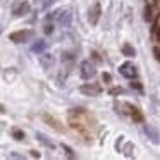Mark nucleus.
<instances>
[{"label":"nucleus","instance_id":"obj_5","mask_svg":"<svg viewBox=\"0 0 160 160\" xmlns=\"http://www.w3.org/2000/svg\"><path fill=\"white\" fill-rule=\"evenodd\" d=\"M79 91L86 97H97V95L102 93V88L98 84H93V83H86L83 86H79Z\"/></svg>","mask_w":160,"mask_h":160},{"label":"nucleus","instance_id":"obj_16","mask_svg":"<svg viewBox=\"0 0 160 160\" xmlns=\"http://www.w3.org/2000/svg\"><path fill=\"white\" fill-rule=\"evenodd\" d=\"M12 136H14V139H18V141L24 139V132H22L21 129H12Z\"/></svg>","mask_w":160,"mask_h":160},{"label":"nucleus","instance_id":"obj_8","mask_svg":"<svg viewBox=\"0 0 160 160\" xmlns=\"http://www.w3.org/2000/svg\"><path fill=\"white\" fill-rule=\"evenodd\" d=\"M145 132H146V136L150 138V141H152V143H155V145H157V143L160 141V139H158L160 136H158V132H157V129L152 128L150 124H145Z\"/></svg>","mask_w":160,"mask_h":160},{"label":"nucleus","instance_id":"obj_14","mask_svg":"<svg viewBox=\"0 0 160 160\" xmlns=\"http://www.w3.org/2000/svg\"><path fill=\"white\" fill-rule=\"evenodd\" d=\"M122 53H124L126 57H134L136 55V50L132 48L129 43H124V45H122Z\"/></svg>","mask_w":160,"mask_h":160},{"label":"nucleus","instance_id":"obj_18","mask_svg":"<svg viewBox=\"0 0 160 160\" xmlns=\"http://www.w3.org/2000/svg\"><path fill=\"white\" fill-rule=\"evenodd\" d=\"M102 81H103L105 84H110V83H112V76H110V72H103V74H102Z\"/></svg>","mask_w":160,"mask_h":160},{"label":"nucleus","instance_id":"obj_1","mask_svg":"<svg viewBox=\"0 0 160 160\" xmlns=\"http://www.w3.org/2000/svg\"><path fill=\"white\" fill-rule=\"evenodd\" d=\"M67 121H69V126L74 131H78L83 138H86L90 141L91 139L90 129H93L97 126V121L90 112H86L84 108H71L67 112Z\"/></svg>","mask_w":160,"mask_h":160},{"label":"nucleus","instance_id":"obj_13","mask_svg":"<svg viewBox=\"0 0 160 160\" xmlns=\"http://www.w3.org/2000/svg\"><path fill=\"white\" fill-rule=\"evenodd\" d=\"M143 19H145L146 22H152V21H153V9H152V5H150V4H146V7H145Z\"/></svg>","mask_w":160,"mask_h":160},{"label":"nucleus","instance_id":"obj_9","mask_svg":"<svg viewBox=\"0 0 160 160\" xmlns=\"http://www.w3.org/2000/svg\"><path fill=\"white\" fill-rule=\"evenodd\" d=\"M28 11H29V4L28 2H21L19 5L14 7V16H24L28 14Z\"/></svg>","mask_w":160,"mask_h":160},{"label":"nucleus","instance_id":"obj_17","mask_svg":"<svg viewBox=\"0 0 160 160\" xmlns=\"http://www.w3.org/2000/svg\"><path fill=\"white\" fill-rule=\"evenodd\" d=\"M47 47V43L45 42H38V43H35V47H33V52H36V53H40L43 48Z\"/></svg>","mask_w":160,"mask_h":160},{"label":"nucleus","instance_id":"obj_15","mask_svg":"<svg viewBox=\"0 0 160 160\" xmlns=\"http://www.w3.org/2000/svg\"><path fill=\"white\" fill-rule=\"evenodd\" d=\"M129 86H131V90H136V91H143V84L139 83V81H136V79H131V83H129Z\"/></svg>","mask_w":160,"mask_h":160},{"label":"nucleus","instance_id":"obj_7","mask_svg":"<svg viewBox=\"0 0 160 160\" xmlns=\"http://www.w3.org/2000/svg\"><path fill=\"white\" fill-rule=\"evenodd\" d=\"M100 14H102V7H100V4L97 2V4H95L93 7L90 9V22H91L93 26L98 22V19H100Z\"/></svg>","mask_w":160,"mask_h":160},{"label":"nucleus","instance_id":"obj_4","mask_svg":"<svg viewBox=\"0 0 160 160\" xmlns=\"http://www.w3.org/2000/svg\"><path fill=\"white\" fill-rule=\"evenodd\" d=\"M119 72H121L124 78H128V79H136V78H138V71H136V67L132 66L131 62L122 64V66L119 67Z\"/></svg>","mask_w":160,"mask_h":160},{"label":"nucleus","instance_id":"obj_10","mask_svg":"<svg viewBox=\"0 0 160 160\" xmlns=\"http://www.w3.org/2000/svg\"><path fill=\"white\" fill-rule=\"evenodd\" d=\"M43 121H45V122H48V124H50V126H52V128H53V129H57V131H64V128H62V126H60V124H59V122H57V121H55V119H53V117H52V115H48V114H45V115H43Z\"/></svg>","mask_w":160,"mask_h":160},{"label":"nucleus","instance_id":"obj_2","mask_svg":"<svg viewBox=\"0 0 160 160\" xmlns=\"http://www.w3.org/2000/svg\"><path fill=\"white\" fill-rule=\"evenodd\" d=\"M79 74H81V78L83 79H91V78L97 74V69H95V66L90 62V60H83L81 62V66H79Z\"/></svg>","mask_w":160,"mask_h":160},{"label":"nucleus","instance_id":"obj_6","mask_svg":"<svg viewBox=\"0 0 160 160\" xmlns=\"http://www.w3.org/2000/svg\"><path fill=\"white\" fill-rule=\"evenodd\" d=\"M128 107H129V110H131L132 122H134V124H143V122H145V115H143V112L139 110L138 107H132V105H129V103H128Z\"/></svg>","mask_w":160,"mask_h":160},{"label":"nucleus","instance_id":"obj_24","mask_svg":"<svg viewBox=\"0 0 160 160\" xmlns=\"http://www.w3.org/2000/svg\"><path fill=\"white\" fill-rule=\"evenodd\" d=\"M31 155H33V157H36V158H38V157H40V153L36 152V150H33V152H31Z\"/></svg>","mask_w":160,"mask_h":160},{"label":"nucleus","instance_id":"obj_11","mask_svg":"<svg viewBox=\"0 0 160 160\" xmlns=\"http://www.w3.org/2000/svg\"><path fill=\"white\" fill-rule=\"evenodd\" d=\"M57 18H59V22L60 24H66V26H69V22H71V14L67 11H62V12H57Z\"/></svg>","mask_w":160,"mask_h":160},{"label":"nucleus","instance_id":"obj_22","mask_svg":"<svg viewBox=\"0 0 160 160\" xmlns=\"http://www.w3.org/2000/svg\"><path fill=\"white\" fill-rule=\"evenodd\" d=\"M62 148H64V150H66V153H67V155H69V157H74V153H72V150H71V148H69V146H67V145H62Z\"/></svg>","mask_w":160,"mask_h":160},{"label":"nucleus","instance_id":"obj_20","mask_svg":"<svg viewBox=\"0 0 160 160\" xmlns=\"http://www.w3.org/2000/svg\"><path fill=\"white\" fill-rule=\"evenodd\" d=\"M108 93H110V95H119V93H122V88H112Z\"/></svg>","mask_w":160,"mask_h":160},{"label":"nucleus","instance_id":"obj_12","mask_svg":"<svg viewBox=\"0 0 160 160\" xmlns=\"http://www.w3.org/2000/svg\"><path fill=\"white\" fill-rule=\"evenodd\" d=\"M52 64H53V57L48 55V53H43V55H42V66L45 67V69H50Z\"/></svg>","mask_w":160,"mask_h":160},{"label":"nucleus","instance_id":"obj_19","mask_svg":"<svg viewBox=\"0 0 160 160\" xmlns=\"http://www.w3.org/2000/svg\"><path fill=\"white\" fill-rule=\"evenodd\" d=\"M43 31H45L47 35H50V33L53 31V24H52V22H50V24L47 22V24H45V28H43Z\"/></svg>","mask_w":160,"mask_h":160},{"label":"nucleus","instance_id":"obj_23","mask_svg":"<svg viewBox=\"0 0 160 160\" xmlns=\"http://www.w3.org/2000/svg\"><path fill=\"white\" fill-rule=\"evenodd\" d=\"M55 0H43V7H48V5H52Z\"/></svg>","mask_w":160,"mask_h":160},{"label":"nucleus","instance_id":"obj_21","mask_svg":"<svg viewBox=\"0 0 160 160\" xmlns=\"http://www.w3.org/2000/svg\"><path fill=\"white\" fill-rule=\"evenodd\" d=\"M153 55H155L157 60H160V48H158V47H155V48H153Z\"/></svg>","mask_w":160,"mask_h":160},{"label":"nucleus","instance_id":"obj_25","mask_svg":"<svg viewBox=\"0 0 160 160\" xmlns=\"http://www.w3.org/2000/svg\"><path fill=\"white\" fill-rule=\"evenodd\" d=\"M0 112H5V110H4V107H2V105H0Z\"/></svg>","mask_w":160,"mask_h":160},{"label":"nucleus","instance_id":"obj_3","mask_svg":"<svg viewBox=\"0 0 160 160\" xmlns=\"http://www.w3.org/2000/svg\"><path fill=\"white\" fill-rule=\"evenodd\" d=\"M31 36H33L31 29H21V31L12 33L9 38H11V42H14V43H26V42H29V38H31Z\"/></svg>","mask_w":160,"mask_h":160}]
</instances>
